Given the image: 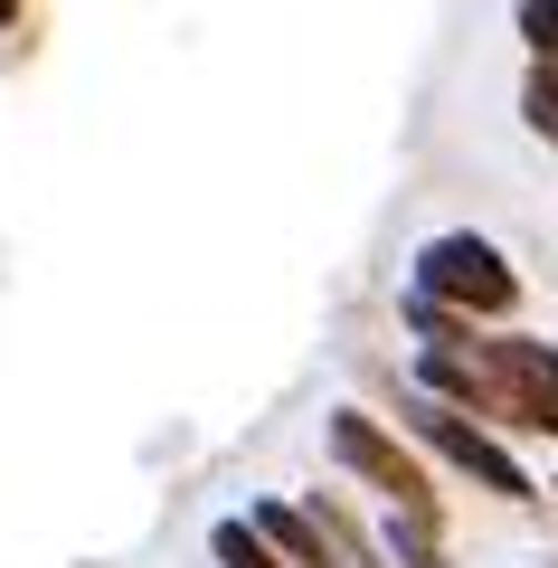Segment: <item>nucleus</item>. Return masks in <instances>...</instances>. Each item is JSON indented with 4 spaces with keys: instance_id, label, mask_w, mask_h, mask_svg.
<instances>
[{
    "instance_id": "obj_1",
    "label": "nucleus",
    "mask_w": 558,
    "mask_h": 568,
    "mask_svg": "<svg viewBox=\"0 0 558 568\" xmlns=\"http://www.w3.org/2000/svg\"><path fill=\"white\" fill-rule=\"evenodd\" d=\"M417 294L426 304H455V313H483V323H501V313L520 304V275L501 265V246L493 237H426V256H417Z\"/></svg>"
},
{
    "instance_id": "obj_2",
    "label": "nucleus",
    "mask_w": 558,
    "mask_h": 568,
    "mask_svg": "<svg viewBox=\"0 0 558 568\" xmlns=\"http://www.w3.org/2000/svg\"><path fill=\"white\" fill-rule=\"evenodd\" d=\"M332 455L359 474V484H379L388 503L407 511V521H436V511H426V474H417V455H407L398 436L369 417V407H332Z\"/></svg>"
},
{
    "instance_id": "obj_3",
    "label": "nucleus",
    "mask_w": 558,
    "mask_h": 568,
    "mask_svg": "<svg viewBox=\"0 0 558 568\" xmlns=\"http://www.w3.org/2000/svg\"><path fill=\"white\" fill-rule=\"evenodd\" d=\"M407 417H417V436L445 455V465H464L483 493H501V503H530V474H520L511 455H501L493 436H483V426H464V407H445V398H417Z\"/></svg>"
},
{
    "instance_id": "obj_4",
    "label": "nucleus",
    "mask_w": 558,
    "mask_h": 568,
    "mask_svg": "<svg viewBox=\"0 0 558 568\" xmlns=\"http://www.w3.org/2000/svg\"><path fill=\"white\" fill-rule=\"evenodd\" d=\"M493 388H501V417L558 436V351H539V342H493Z\"/></svg>"
},
{
    "instance_id": "obj_5",
    "label": "nucleus",
    "mask_w": 558,
    "mask_h": 568,
    "mask_svg": "<svg viewBox=\"0 0 558 568\" xmlns=\"http://www.w3.org/2000/svg\"><path fill=\"white\" fill-rule=\"evenodd\" d=\"M256 530H265V540H275L294 568H332V559H322V530L303 521V511H284V503H256Z\"/></svg>"
},
{
    "instance_id": "obj_6",
    "label": "nucleus",
    "mask_w": 558,
    "mask_h": 568,
    "mask_svg": "<svg viewBox=\"0 0 558 568\" xmlns=\"http://www.w3.org/2000/svg\"><path fill=\"white\" fill-rule=\"evenodd\" d=\"M219 559L227 568H294V559H275L265 540H246V521H219Z\"/></svg>"
},
{
    "instance_id": "obj_7",
    "label": "nucleus",
    "mask_w": 558,
    "mask_h": 568,
    "mask_svg": "<svg viewBox=\"0 0 558 568\" xmlns=\"http://www.w3.org/2000/svg\"><path fill=\"white\" fill-rule=\"evenodd\" d=\"M520 39H530L539 58L558 67V0H520Z\"/></svg>"
},
{
    "instance_id": "obj_8",
    "label": "nucleus",
    "mask_w": 558,
    "mask_h": 568,
    "mask_svg": "<svg viewBox=\"0 0 558 568\" xmlns=\"http://www.w3.org/2000/svg\"><path fill=\"white\" fill-rule=\"evenodd\" d=\"M520 104H530V123L558 142V67H549V58H539V77H530V95H520Z\"/></svg>"
},
{
    "instance_id": "obj_9",
    "label": "nucleus",
    "mask_w": 558,
    "mask_h": 568,
    "mask_svg": "<svg viewBox=\"0 0 558 568\" xmlns=\"http://www.w3.org/2000/svg\"><path fill=\"white\" fill-rule=\"evenodd\" d=\"M0 20H20V0H0Z\"/></svg>"
}]
</instances>
